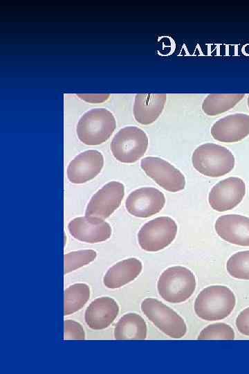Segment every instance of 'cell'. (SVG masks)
<instances>
[{"mask_svg":"<svg viewBox=\"0 0 249 374\" xmlns=\"http://www.w3.org/2000/svg\"><path fill=\"white\" fill-rule=\"evenodd\" d=\"M103 166L104 157L100 152L96 150L84 151L68 163L67 178L73 184L87 182L100 172Z\"/></svg>","mask_w":249,"mask_h":374,"instance_id":"obj_12","label":"cell"},{"mask_svg":"<svg viewBox=\"0 0 249 374\" xmlns=\"http://www.w3.org/2000/svg\"><path fill=\"white\" fill-rule=\"evenodd\" d=\"M166 100V93L136 94L133 107L134 118L141 125L153 123L163 112Z\"/></svg>","mask_w":249,"mask_h":374,"instance_id":"obj_17","label":"cell"},{"mask_svg":"<svg viewBox=\"0 0 249 374\" xmlns=\"http://www.w3.org/2000/svg\"><path fill=\"white\" fill-rule=\"evenodd\" d=\"M235 334L232 328L225 323H215L204 328L198 336L199 340H232Z\"/></svg>","mask_w":249,"mask_h":374,"instance_id":"obj_24","label":"cell"},{"mask_svg":"<svg viewBox=\"0 0 249 374\" xmlns=\"http://www.w3.org/2000/svg\"><path fill=\"white\" fill-rule=\"evenodd\" d=\"M196 286L195 276L187 267L173 266L166 269L159 276L157 290L167 302L181 303L193 294Z\"/></svg>","mask_w":249,"mask_h":374,"instance_id":"obj_4","label":"cell"},{"mask_svg":"<svg viewBox=\"0 0 249 374\" xmlns=\"http://www.w3.org/2000/svg\"><path fill=\"white\" fill-rule=\"evenodd\" d=\"M210 132L220 142L240 141L249 135V115L236 113L221 118L212 125Z\"/></svg>","mask_w":249,"mask_h":374,"instance_id":"obj_14","label":"cell"},{"mask_svg":"<svg viewBox=\"0 0 249 374\" xmlns=\"http://www.w3.org/2000/svg\"><path fill=\"white\" fill-rule=\"evenodd\" d=\"M235 304L234 294L229 287L212 285L199 292L194 309L196 314L203 320L218 321L228 317Z\"/></svg>","mask_w":249,"mask_h":374,"instance_id":"obj_1","label":"cell"},{"mask_svg":"<svg viewBox=\"0 0 249 374\" xmlns=\"http://www.w3.org/2000/svg\"><path fill=\"white\" fill-rule=\"evenodd\" d=\"M245 93H210L203 100L201 108L208 116H216L228 111L238 104Z\"/></svg>","mask_w":249,"mask_h":374,"instance_id":"obj_20","label":"cell"},{"mask_svg":"<svg viewBox=\"0 0 249 374\" xmlns=\"http://www.w3.org/2000/svg\"><path fill=\"white\" fill-rule=\"evenodd\" d=\"M96 256V251L92 249L78 250L64 254V274L89 264Z\"/></svg>","mask_w":249,"mask_h":374,"instance_id":"obj_23","label":"cell"},{"mask_svg":"<svg viewBox=\"0 0 249 374\" xmlns=\"http://www.w3.org/2000/svg\"><path fill=\"white\" fill-rule=\"evenodd\" d=\"M177 230V224L172 218L167 216L156 217L140 228L138 233V244L146 251H158L173 242Z\"/></svg>","mask_w":249,"mask_h":374,"instance_id":"obj_7","label":"cell"},{"mask_svg":"<svg viewBox=\"0 0 249 374\" xmlns=\"http://www.w3.org/2000/svg\"><path fill=\"white\" fill-rule=\"evenodd\" d=\"M226 269L234 278L249 280V250L232 255L226 262Z\"/></svg>","mask_w":249,"mask_h":374,"instance_id":"obj_22","label":"cell"},{"mask_svg":"<svg viewBox=\"0 0 249 374\" xmlns=\"http://www.w3.org/2000/svg\"><path fill=\"white\" fill-rule=\"evenodd\" d=\"M116 127L113 114L105 108H94L86 112L76 127L79 140L88 145L107 141Z\"/></svg>","mask_w":249,"mask_h":374,"instance_id":"obj_2","label":"cell"},{"mask_svg":"<svg viewBox=\"0 0 249 374\" xmlns=\"http://www.w3.org/2000/svg\"><path fill=\"white\" fill-rule=\"evenodd\" d=\"M85 332L82 325L73 320L64 321V340H84Z\"/></svg>","mask_w":249,"mask_h":374,"instance_id":"obj_25","label":"cell"},{"mask_svg":"<svg viewBox=\"0 0 249 374\" xmlns=\"http://www.w3.org/2000/svg\"><path fill=\"white\" fill-rule=\"evenodd\" d=\"M90 297V288L85 283H75L64 290V315L80 310Z\"/></svg>","mask_w":249,"mask_h":374,"instance_id":"obj_21","label":"cell"},{"mask_svg":"<svg viewBox=\"0 0 249 374\" xmlns=\"http://www.w3.org/2000/svg\"><path fill=\"white\" fill-rule=\"evenodd\" d=\"M68 229L74 238L88 243L105 241L111 235L110 224L94 216L75 217L69 222Z\"/></svg>","mask_w":249,"mask_h":374,"instance_id":"obj_13","label":"cell"},{"mask_svg":"<svg viewBox=\"0 0 249 374\" xmlns=\"http://www.w3.org/2000/svg\"><path fill=\"white\" fill-rule=\"evenodd\" d=\"M82 100H85L86 102L95 103H102L106 101L110 94L109 93H101V94H77Z\"/></svg>","mask_w":249,"mask_h":374,"instance_id":"obj_27","label":"cell"},{"mask_svg":"<svg viewBox=\"0 0 249 374\" xmlns=\"http://www.w3.org/2000/svg\"><path fill=\"white\" fill-rule=\"evenodd\" d=\"M142 313L160 330L173 339L183 337L187 332L183 319L174 310L154 298H146L141 303Z\"/></svg>","mask_w":249,"mask_h":374,"instance_id":"obj_6","label":"cell"},{"mask_svg":"<svg viewBox=\"0 0 249 374\" xmlns=\"http://www.w3.org/2000/svg\"><path fill=\"white\" fill-rule=\"evenodd\" d=\"M192 162L194 168L200 173L208 177H219L232 170L235 159L232 152L225 147L207 143L194 150Z\"/></svg>","mask_w":249,"mask_h":374,"instance_id":"obj_3","label":"cell"},{"mask_svg":"<svg viewBox=\"0 0 249 374\" xmlns=\"http://www.w3.org/2000/svg\"><path fill=\"white\" fill-rule=\"evenodd\" d=\"M124 195V185L111 181L92 196L86 206L85 215L106 219L120 206Z\"/></svg>","mask_w":249,"mask_h":374,"instance_id":"obj_9","label":"cell"},{"mask_svg":"<svg viewBox=\"0 0 249 374\" xmlns=\"http://www.w3.org/2000/svg\"><path fill=\"white\" fill-rule=\"evenodd\" d=\"M223 240L236 245L249 247V217L237 214L223 215L214 224Z\"/></svg>","mask_w":249,"mask_h":374,"instance_id":"obj_15","label":"cell"},{"mask_svg":"<svg viewBox=\"0 0 249 374\" xmlns=\"http://www.w3.org/2000/svg\"><path fill=\"white\" fill-rule=\"evenodd\" d=\"M148 143L147 135L142 129L127 126L114 135L110 148L116 159L122 163H131L145 154Z\"/></svg>","mask_w":249,"mask_h":374,"instance_id":"obj_5","label":"cell"},{"mask_svg":"<svg viewBox=\"0 0 249 374\" xmlns=\"http://www.w3.org/2000/svg\"><path fill=\"white\" fill-rule=\"evenodd\" d=\"M246 194L243 179L230 177L216 184L208 195L210 206L219 212L226 211L237 206Z\"/></svg>","mask_w":249,"mask_h":374,"instance_id":"obj_10","label":"cell"},{"mask_svg":"<svg viewBox=\"0 0 249 374\" xmlns=\"http://www.w3.org/2000/svg\"><path fill=\"white\" fill-rule=\"evenodd\" d=\"M147 332V324L143 318L136 313H128L116 323L114 338L116 340H144Z\"/></svg>","mask_w":249,"mask_h":374,"instance_id":"obj_19","label":"cell"},{"mask_svg":"<svg viewBox=\"0 0 249 374\" xmlns=\"http://www.w3.org/2000/svg\"><path fill=\"white\" fill-rule=\"evenodd\" d=\"M118 312V304L113 299L102 296L89 305L84 313V320L92 330H103L113 322Z\"/></svg>","mask_w":249,"mask_h":374,"instance_id":"obj_16","label":"cell"},{"mask_svg":"<svg viewBox=\"0 0 249 374\" xmlns=\"http://www.w3.org/2000/svg\"><path fill=\"white\" fill-rule=\"evenodd\" d=\"M144 172L163 189L177 192L184 189L185 179L183 173L168 161L156 157L141 159Z\"/></svg>","mask_w":249,"mask_h":374,"instance_id":"obj_8","label":"cell"},{"mask_svg":"<svg viewBox=\"0 0 249 374\" xmlns=\"http://www.w3.org/2000/svg\"><path fill=\"white\" fill-rule=\"evenodd\" d=\"M238 331L243 335L249 336V307L242 310L235 321Z\"/></svg>","mask_w":249,"mask_h":374,"instance_id":"obj_26","label":"cell"},{"mask_svg":"<svg viewBox=\"0 0 249 374\" xmlns=\"http://www.w3.org/2000/svg\"><path fill=\"white\" fill-rule=\"evenodd\" d=\"M142 269V262L136 258L122 260L107 270L103 277V283L110 289L121 287L136 278Z\"/></svg>","mask_w":249,"mask_h":374,"instance_id":"obj_18","label":"cell"},{"mask_svg":"<svg viewBox=\"0 0 249 374\" xmlns=\"http://www.w3.org/2000/svg\"><path fill=\"white\" fill-rule=\"evenodd\" d=\"M247 103H248V108H249V96L248 97Z\"/></svg>","mask_w":249,"mask_h":374,"instance_id":"obj_28","label":"cell"},{"mask_svg":"<svg viewBox=\"0 0 249 374\" xmlns=\"http://www.w3.org/2000/svg\"><path fill=\"white\" fill-rule=\"evenodd\" d=\"M164 194L154 187H142L131 192L125 202L127 211L137 217H148L159 213L164 207Z\"/></svg>","mask_w":249,"mask_h":374,"instance_id":"obj_11","label":"cell"}]
</instances>
